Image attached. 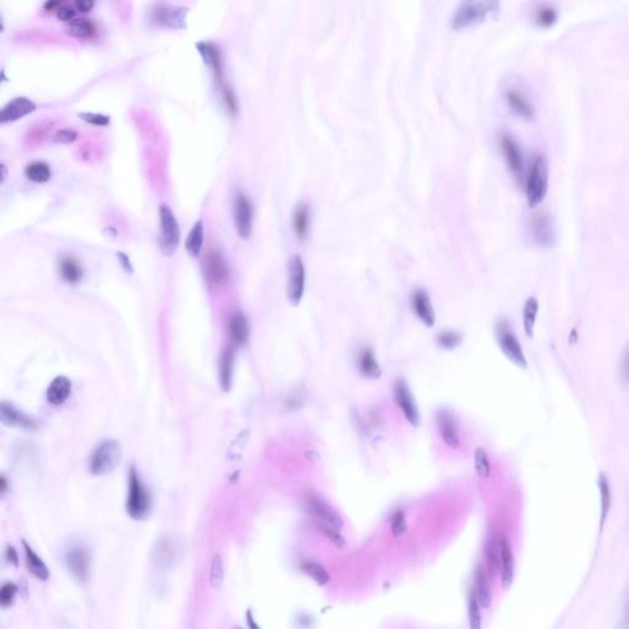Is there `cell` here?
Here are the masks:
<instances>
[{
	"mask_svg": "<svg viewBox=\"0 0 629 629\" xmlns=\"http://www.w3.org/2000/svg\"><path fill=\"white\" fill-rule=\"evenodd\" d=\"M22 545H24L25 557H26V565L29 571L39 580L48 579L49 570L47 565L44 564V560L36 555V552L26 542H24Z\"/></svg>",
	"mask_w": 629,
	"mask_h": 629,
	"instance_id": "4dcf8cb0",
	"label": "cell"
},
{
	"mask_svg": "<svg viewBox=\"0 0 629 629\" xmlns=\"http://www.w3.org/2000/svg\"><path fill=\"white\" fill-rule=\"evenodd\" d=\"M55 14L58 16L59 20L65 21V22H70V21H73L75 19V8L63 1Z\"/></svg>",
	"mask_w": 629,
	"mask_h": 629,
	"instance_id": "f907efd6",
	"label": "cell"
},
{
	"mask_svg": "<svg viewBox=\"0 0 629 629\" xmlns=\"http://www.w3.org/2000/svg\"><path fill=\"white\" fill-rule=\"evenodd\" d=\"M65 32L78 39H91L96 34V26L90 19L78 18L68 22Z\"/></svg>",
	"mask_w": 629,
	"mask_h": 629,
	"instance_id": "f1b7e54d",
	"label": "cell"
},
{
	"mask_svg": "<svg viewBox=\"0 0 629 629\" xmlns=\"http://www.w3.org/2000/svg\"><path fill=\"white\" fill-rule=\"evenodd\" d=\"M160 249L165 256H172L178 247L181 231L176 216L167 204L160 206Z\"/></svg>",
	"mask_w": 629,
	"mask_h": 629,
	"instance_id": "277c9868",
	"label": "cell"
},
{
	"mask_svg": "<svg viewBox=\"0 0 629 629\" xmlns=\"http://www.w3.org/2000/svg\"><path fill=\"white\" fill-rule=\"evenodd\" d=\"M548 161L543 154H537L526 177V196L530 206H536L545 198L548 190Z\"/></svg>",
	"mask_w": 629,
	"mask_h": 629,
	"instance_id": "6da1fadb",
	"label": "cell"
},
{
	"mask_svg": "<svg viewBox=\"0 0 629 629\" xmlns=\"http://www.w3.org/2000/svg\"><path fill=\"white\" fill-rule=\"evenodd\" d=\"M314 526L333 545H337L339 548H343L344 545H345V540H344L343 536L340 535L338 529H336V527L329 525V524L319 522V521H314Z\"/></svg>",
	"mask_w": 629,
	"mask_h": 629,
	"instance_id": "60d3db41",
	"label": "cell"
},
{
	"mask_svg": "<svg viewBox=\"0 0 629 629\" xmlns=\"http://www.w3.org/2000/svg\"><path fill=\"white\" fill-rule=\"evenodd\" d=\"M305 505L310 514L314 516V521L329 524L338 530L343 527V520L338 512L317 494L314 493L307 494L305 498Z\"/></svg>",
	"mask_w": 629,
	"mask_h": 629,
	"instance_id": "52a82bcc",
	"label": "cell"
},
{
	"mask_svg": "<svg viewBox=\"0 0 629 629\" xmlns=\"http://www.w3.org/2000/svg\"><path fill=\"white\" fill-rule=\"evenodd\" d=\"M232 369H234V349L232 347H227L221 355L220 360V381L224 390L230 388Z\"/></svg>",
	"mask_w": 629,
	"mask_h": 629,
	"instance_id": "d590c367",
	"label": "cell"
},
{
	"mask_svg": "<svg viewBox=\"0 0 629 629\" xmlns=\"http://www.w3.org/2000/svg\"><path fill=\"white\" fill-rule=\"evenodd\" d=\"M122 457L121 445L114 440L102 442L95 450L90 462V468L93 475L103 476L116 470Z\"/></svg>",
	"mask_w": 629,
	"mask_h": 629,
	"instance_id": "5b68a950",
	"label": "cell"
},
{
	"mask_svg": "<svg viewBox=\"0 0 629 629\" xmlns=\"http://www.w3.org/2000/svg\"><path fill=\"white\" fill-rule=\"evenodd\" d=\"M6 560H9L13 564H18V553L14 550V547H8L6 550Z\"/></svg>",
	"mask_w": 629,
	"mask_h": 629,
	"instance_id": "11a10c76",
	"label": "cell"
},
{
	"mask_svg": "<svg viewBox=\"0 0 629 629\" xmlns=\"http://www.w3.org/2000/svg\"><path fill=\"white\" fill-rule=\"evenodd\" d=\"M234 216L237 234L242 239H250L253 227V206L244 192H237L234 203Z\"/></svg>",
	"mask_w": 629,
	"mask_h": 629,
	"instance_id": "9c48e42d",
	"label": "cell"
},
{
	"mask_svg": "<svg viewBox=\"0 0 629 629\" xmlns=\"http://www.w3.org/2000/svg\"><path fill=\"white\" fill-rule=\"evenodd\" d=\"M506 102L509 107L525 118H532L535 114V107L531 102L530 98L519 88H509L505 93Z\"/></svg>",
	"mask_w": 629,
	"mask_h": 629,
	"instance_id": "ac0fdd59",
	"label": "cell"
},
{
	"mask_svg": "<svg viewBox=\"0 0 629 629\" xmlns=\"http://www.w3.org/2000/svg\"><path fill=\"white\" fill-rule=\"evenodd\" d=\"M5 489H6V482H5L4 477H1V491L4 493Z\"/></svg>",
	"mask_w": 629,
	"mask_h": 629,
	"instance_id": "680465c9",
	"label": "cell"
},
{
	"mask_svg": "<svg viewBox=\"0 0 629 629\" xmlns=\"http://www.w3.org/2000/svg\"><path fill=\"white\" fill-rule=\"evenodd\" d=\"M25 176L34 183H46L51 180L52 171H51V167L47 162H29V165L25 167Z\"/></svg>",
	"mask_w": 629,
	"mask_h": 629,
	"instance_id": "836d02e7",
	"label": "cell"
},
{
	"mask_svg": "<svg viewBox=\"0 0 629 629\" xmlns=\"http://www.w3.org/2000/svg\"><path fill=\"white\" fill-rule=\"evenodd\" d=\"M203 242H204V225L203 221L197 220L187 236L186 250L192 257H198L201 255Z\"/></svg>",
	"mask_w": 629,
	"mask_h": 629,
	"instance_id": "1f68e13d",
	"label": "cell"
},
{
	"mask_svg": "<svg viewBox=\"0 0 629 629\" xmlns=\"http://www.w3.org/2000/svg\"><path fill=\"white\" fill-rule=\"evenodd\" d=\"M412 307L423 324L432 327L435 324V312L429 294L424 289H416L412 294Z\"/></svg>",
	"mask_w": 629,
	"mask_h": 629,
	"instance_id": "2e32d148",
	"label": "cell"
},
{
	"mask_svg": "<svg viewBox=\"0 0 629 629\" xmlns=\"http://www.w3.org/2000/svg\"><path fill=\"white\" fill-rule=\"evenodd\" d=\"M499 8L498 1L486 0H465L457 6L452 15L451 26L453 29H461L463 26L482 21L489 13H494Z\"/></svg>",
	"mask_w": 629,
	"mask_h": 629,
	"instance_id": "7a4b0ae2",
	"label": "cell"
},
{
	"mask_svg": "<svg viewBox=\"0 0 629 629\" xmlns=\"http://www.w3.org/2000/svg\"><path fill=\"white\" fill-rule=\"evenodd\" d=\"M117 258L118 260H119V263H121L123 268H124V270H127V272H132V263H131V260H129V258H128L127 255H124V253H122V252H118Z\"/></svg>",
	"mask_w": 629,
	"mask_h": 629,
	"instance_id": "f5cc1de1",
	"label": "cell"
},
{
	"mask_svg": "<svg viewBox=\"0 0 629 629\" xmlns=\"http://www.w3.org/2000/svg\"><path fill=\"white\" fill-rule=\"evenodd\" d=\"M232 629H244V628H242V627H240V625H235V627H232Z\"/></svg>",
	"mask_w": 629,
	"mask_h": 629,
	"instance_id": "91938a15",
	"label": "cell"
},
{
	"mask_svg": "<svg viewBox=\"0 0 629 629\" xmlns=\"http://www.w3.org/2000/svg\"><path fill=\"white\" fill-rule=\"evenodd\" d=\"M501 537H493L488 542L486 548L488 573L494 578L501 571Z\"/></svg>",
	"mask_w": 629,
	"mask_h": 629,
	"instance_id": "83f0119b",
	"label": "cell"
},
{
	"mask_svg": "<svg viewBox=\"0 0 629 629\" xmlns=\"http://www.w3.org/2000/svg\"><path fill=\"white\" fill-rule=\"evenodd\" d=\"M437 343L445 349H453L461 343V334L453 331H445L437 336Z\"/></svg>",
	"mask_w": 629,
	"mask_h": 629,
	"instance_id": "ee69618b",
	"label": "cell"
},
{
	"mask_svg": "<svg viewBox=\"0 0 629 629\" xmlns=\"http://www.w3.org/2000/svg\"><path fill=\"white\" fill-rule=\"evenodd\" d=\"M393 398L408 422L411 423L413 427L419 425L421 416L417 404L413 399L412 393L409 391L407 383L403 380H397L393 385Z\"/></svg>",
	"mask_w": 629,
	"mask_h": 629,
	"instance_id": "30bf717a",
	"label": "cell"
},
{
	"mask_svg": "<svg viewBox=\"0 0 629 629\" xmlns=\"http://www.w3.org/2000/svg\"><path fill=\"white\" fill-rule=\"evenodd\" d=\"M600 496H601V525H604V521L607 519L609 509H611V486H609V479L604 476V473H600L599 479Z\"/></svg>",
	"mask_w": 629,
	"mask_h": 629,
	"instance_id": "8d00e7d4",
	"label": "cell"
},
{
	"mask_svg": "<svg viewBox=\"0 0 629 629\" xmlns=\"http://www.w3.org/2000/svg\"><path fill=\"white\" fill-rule=\"evenodd\" d=\"M499 142L510 171L516 178H521L524 173V157L519 143L509 133H503Z\"/></svg>",
	"mask_w": 629,
	"mask_h": 629,
	"instance_id": "4fadbf2b",
	"label": "cell"
},
{
	"mask_svg": "<svg viewBox=\"0 0 629 629\" xmlns=\"http://www.w3.org/2000/svg\"><path fill=\"white\" fill-rule=\"evenodd\" d=\"M501 581L504 588H509L514 580V555L505 537H501Z\"/></svg>",
	"mask_w": 629,
	"mask_h": 629,
	"instance_id": "484cf974",
	"label": "cell"
},
{
	"mask_svg": "<svg viewBox=\"0 0 629 629\" xmlns=\"http://www.w3.org/2000/svg\"><path fill=\"white\" fill-rule=\"evenodd\" d=\"M93 5H95V3H93V0H75L74 1L75 10H79L81 13H88V11L93 9Z\"/></svg>",
	"mask_w": 629,
	"mask_h": 629,
	"instance_id": "816d5d0a",
	"label": "cell"
},
{
	"mask_svg": "<svg viewBox=\"0 0 629 629\" xmlns=\"http://www.w3.org/2000/svg\"><path fill=\"white\" fill-rule=\"evenodd\" d=\"M79 117L81 118L84 122L90 123L93 126H100V127H106L111 122L108 116H105L101 113L81 112L79 114Z\"/></svg>",
	"mask_w": 629,
	"mask_h": 629,
	"instance_id": "7dc6e473",
	"label": "cell"
},
{
	"mask_svg": "<svg viewBox=\"0 0 629 629\" xmlns=\"http://www.w3.org/2000/svg\"><path fill=\"white\" fill-rule=\"evenodd\" d=\"M18 592V586L14 583H6L0 590V604L1 607H9L14 602L15 595Z\"/></svg>",
	"mask_w": 629,
	"mask_h": 629,
	"instance_id": "bcb514c9",
	"label": "cell"
},
{
	"mask_svg": "<svg viewBox=\"0 0 629 629\" xmlns=\"http://www.w3.org/2000/svg\"><path fill=\"white\" fill-rule=\"evenodd\" d=\"M185 10L181 11L178 8L175 6H168V5H157V9L152 11V19L155 20L159 24L165 25V26H175L178 27L181 22L185 20Z\"/></svg>",
	"mask_w": 629,
	"mask_h": 629,
	"instance_id": "44dd1931",
	"label": "cell"
},
{
	"mask_svg": "<svg viewBox=\"0 0 629 629\" xmlns=\"http://www.w3.org/2000/svg\"><path fill=\"white\" fill-rule=\"evenodd\" d=\"M550 214L545 211H536L531 219V232L540 245H550L553 239V227Z\"/></svg>",
	"mask_w": 629,
	"mask_h": 629,
	"instance_id": "9a60e30c",
	"label": "cell"
},
{
	"mask_svg": "<svg viewBox=\"0 0 629 629\" xmlns=\"http://www.w3.org/2000/svg\"><path fill=\"white\" fill-rule=\"evenodd\" d=\"M437 422L442 440L445 442L447 446H450L451 449H458L461 446V442H460V437L457 432L456 421H455V418L452 417L451 413L446 412V411L439 412Z\"/></svg>",
	"mask_w": 629,
	"mask_h": 629,
	"instance_id": "e0dca14e",
	"label": "cell"
},
{
	"mask_svg": "<svg viewBox=\"0 0 629 629\" xmlns=\"http://www.w3.org/2000/svg\"><path fill=\"white\" fill-rule=\"evenodd\" d=\"M59 273L69 284H77L83 278V268L72 256H64L60 258Z\"/></svg>",
	"mask_w": 629,
	"mask_h": 629,
	"instance_id": "4316f807",
	"label": "cell"
},
{
	"mask_svg": "<svg viewBox=\"0 0 629 629\" xmlns=\"http://www.w3.org/2000/svg\"><path fill=\"white\" fill-rule=\"evenodd\" d=\"M0 417H1V422L6 424V425H15V427L22 428L36 427V423H34L32 418L25 416L24 413L19 412L16 408L13 407L11 404H8V403L1 404Z\"/></svg>",
	"mask_w": 629,
	"mask_h": 629,
	"instance_id": "d4e9b609",
	"label": "cell"
},
{
	"mask_svg": "<svg viewBox=\"0 0 629 629\" xmlns=\"http://www.w3.org/2000/svg\"><path fill=\"white\" fill-rule=\"evenodd\" d=\"M180 545L173 537L165 536L157 541L152 550V560L159 569H168L176 563Z\"/></svg>",
	"mask_w": 629,
	"mask_h": 629,
	"instance_id": "8fae6325",
	"label": "cell"
},
{
	"mask_svg": "<svg viewBox=\"0 0 629 629\" xmlns=\"http://www.w3.org/2000/svg\"><path fill=\"white\" fill-rule=\"evenodd\" d=\"M479 602L477 600L475 592L470 595L468 602V619H470V629H482L481 609Z\"/></svg>",
	"mask_w": 629,
	"mask_h": 629,
	"instance_id": "7bdbcfd3",
	"label": "cell"
},
{
	"mask_svg": "<svg viewBox=\"0 0 629 629\" xmlns=\"http://www.w3.org/2000/svg\"><path fill=\"white\" fill-rule=\"evenodd\" d=\"M229 329H230L231 339L236 345H241L247 342L250 329H249V321L245 314H236L235 316H232L230 324H229Z\"/></svg>",
	"mask_w": 629,
	"mask_h": 629,
	"instance_id": "f546056e",
	"label": "cell"
},
{
	"mask_svg": "<svg viewBox=\"0 0 629 629\" xmlns=\"http://www.w3.org/2000/svg\"><path fill=\"white\" fill-rule=\"evenodd\" d=\"M310 221H311V211L306 201H300L296 204L293 214V225H294L295 234L300 240L306 239L309 235Z\"/></svg>",
	"mask_w": 629,
	"mask_h": 629,
	"instance_id": "7402d4cb",
	"label": "cell"
},
{
	"mask_svg": "<svg viewBox=\"0 0 629 629\" xmlns=\"http://www.w3.org/2000/svg\"><path fill=\"white\" fill-rule=\"evenodd\" d=\"M247 623H249V627H250L251 629H260L258 624L256 623L255 621H253V617H252V612H251V611L247 612Z\"/></svg>",
	"mask_w": 629,
	"mask_h": 629,
	"instance_id": "6f0895ef",
	"label": "cell"
},
{
	"mask_svg": "<svg viewBox=\"0 0 629 629\" xmlns=\"http://www.w3.org/2000/svg\"><path fill=\"white\" fill-rule=\"evenodd\" d=\"M34 111H36V103L32 100L25 98V96H19V98H15L14 100L9 101L4 107L1 108L0 122H15Z\"/></svg>",
	"mask_w": 629,
	"mask_h": 629,
	"instance_id": "5bb4252c",
	"label": "cell"
},
{
	"mask_svg": "<svg viewBox=\"0 0 629 629\" xmlns=\"http://www.w3.org/2000/svg\"><path fill=\"white\" fill-rule=\"evenodd\" d=\"M305 272L304 260L299 255H295L290 260L288 265V299L291 304L299 305L303 300L305 291Z\"/></svg>",
	"mask_w": 629,
	"mask_h": 629,
	"instance_id": "ba28073f",
	"label": "cell"
},
{
	"mask_svg": "<svg viewBox=\"0 0 629 629\" xmlns=\"http://www.w3.org/2000/svg\"><path fill=\"white\" fill-rule=\"evenodd\" d=\"M206 277L213 283H223L229 277V267L218 251H211L206 258Z\"/></svg>",
	"mask_w": 629,
	"mask_h": 629,
	"instance_id": "d6986e66",
	"label": "cell"
},
{
	"mask_svg": "<svg viewBox=\"0 0 629 629\" xmlns=\"http://www.w3.org/2000/svg\"><path fill=\"white\" fill-rule=\"evenodd\" d=\"M221 98H223L226 110L231 114H236L237 110H239V103H237V98H236L234 90L229 88V86H226V85H223L221 86Z\"/></svg>",
	"mask_w": 629,
	"mask_h": 629,
	"instance_id": "f6af8a7d",
	"label": "cell"
},
{
	"mask_svg": "<svg viewBox=\"0 0 629 629\" xmlns=\"http://www.w3.org/2000/svg\"><path fill=\"white\" fill-rule=\"evenodd\" d=\"M496 338H498V343H499L501 352L504 353L506 358L517 365L519 368H527V362H526L525 354H524L520 342L517 340L515 334L511 331L510 326L506 321H501V324L496 326Z\"/></svg>",
	"mask_w": 629,
	"mask_h": 629,
	"instance_id": "8992f818",
	"label": "cell"
},
{
	"mask_svg": "<svg viewBox=\"0 0 629 629\" xmlns=\"http://www.w3.org/2000/svg\"><path fill=\"white\" fill-rule=\"evenodd\" d=\"M224 574H225V571H224V564H223L221 555L219 553H216L213 557V560H211V573H209V583H211V586L213 589L216 590L220 588L223 581H224Z\"/></svg>",
	"mask_w": 629,
	"mask_h": 629,
	"instance_id": "ab89813d",
	"label": "cell"
},
{
	"mask_svg": "<svg viewBox=\"0 0 629 629\" xmlns=\"http://www.w3.org/2000/svg\"><path fill=\"white\" fill-rule=\"evenodd\" d=\"M53 142L60 143V144H68L73 143L78 139V133L73 129H59L53 134Z\"/></svg>",
	"mask_w": 629,
	"mask_h": 629,
	"instance_id": "681fc988",
	"label": "cell"
},
{
	"mask_svg": "<svg viewBox=\"0 0 629 629\" xmlns=\"http://www.w3.org/2000/svg\"><path fill=\"white\" fill-rule=\"evenodd\" d=\"M475 468L477 475L482 478L491 476V462L488 458V453L482 447H478L475 451Z\"/></svg>",
	"mask_w": 629,
	"mask_h": 629,
	"instance_id": "b9f144b4",
	"label": "cell"
},
{
	"mask_svg": "<svg viewBox=\"0 0 629 629\" xmlns=\"http://www.w3.org/2000/svg\"><path fill=\"white\" fill-rule=\"evenodd\" d=\"M622 375H623L624 380L629 381V349L627 350L625 355H624L623 364H622Z\"/></svg>",
	"mask_w": 629,
	"mask_h": 629,
	"instance_id": "db71d44e",
	"label": "cell"
},
{
	"mask_svg": "<svg viewBox=\"0 0 629 629\" xmlns=\"http://www.w3.org/2000/svg\"><path fill=\"white\" fill-rule=\"evenodd\" d=\"M558 18V10L550 3H542L535 10V20L541 26H550Z\"/></svg>",
	"mask_w": 629,
	"mask_h": 629,
	"instance_id": "74e56055",
	"label": "cell"
},
{
	"mask_svg": "<svg viewBox=\"0 0 629 629\" xmlns=\"http://www.w3.org/2000/svg\"><path fill=\"white\" fill-rule=\"evenodd\" d=\"M65 564L79 581L85 583L88 579L91 568V557L86 548H84L81 545L72 547L65 553Z\"/></svg>",
	"mask_w": 629,
	"mask_h": 629,
	"instance_id": "7c38bea8",
	"label": "cell"
},
{
	"mask_svg": "<svg viewBox=\"0 0 629 629\" xmlns=\"http://www.w3.org/2000/svg\"><path fill=\"white\" fill-rule=\"evenodd\" d=\"M63 1H47L46 4H44V10L46 11H48V13H57V10H58L59 6L62 5Z\"/></svg>",
	"mask_w": 629,
	"mask_h": 629,
	"instance_id": "9f6ffc18",
	"label": "cell"
},
{
	"mask_svg": "<svg viewBox=\"0 0 629 629\" xmlns=\"http://www.w3.org/2000/svg\"><path fill=\"white\" fill-rule=\"evenodd\" d=\"M301 568L306 574L310 575L312 579L319 585H326L329 581V575L322 565H319L316 562H304L301 564Z\"/></svg>",
	"mask_w": 629,
	"mask_h": 629,
	"instance_id": "f35d334b",
	"label": "cell"
},
{
	"mask_svg": "<svg viewBox=\"0 0 629 629\" xmlns=\"http://www.w3.org/2000/svg\"><path fill=\"white\" fill-rule=\"evenodd\" d=\"M72 392V383L65 376L54 378L47 390V399L51 404L59 406L67 401Z\"/></svg>",
	"mask_w": 629,
	"mask_h": 629,
	"instance_id": "ffe728a7",
	"label": "cell"
},
{
	"mask_svg": "<svg viewBox=\"0 0 629 629\" xmlns=\"http://www.w3.org/2000/svg\"><path fill=\"white\" fill-rule=\"evenodd\" d=\"M538 314V301L536 298H529L526 300L524 305V311H522V319H524V329L527 337L534 336V329H535L536 319Z\"/></svg>",
	"mask_w": 629,
	"mask_h": 629,
	"instance_id": "e575fe53",
	"label": "cell"
},
{
	"mask_svg": "<svg viewBox=\"0 0 629 629\" xmlns=\"http://www.w3.org/2000/svg\"><path fill=\"white\" fill-rule=\"evenodd\" d=\"M476 596L483 609H488L491 602V585L484 569L479 567L476 573Z\"/></svg>",
	"mask_w": 629,
	"mask_h": 629,
	"instance_id": "d6a6232c",
	"label": "cell"
},
{
	"mask_svg": "<svg viewBox=\"0 0 629 629\" xmlns=\"http://www.w3.org/2000/svg\"><path fill=\"white\" fill-rule=\"evenodd\" d=\"M128 496L126 503L128 515L134 520H142L150 509V496L145 486H143L140 478L134 468L129 472V483H128Z\"/></svg>",
	"mask_w": 629,
	"mask_h": 629,
	"instance_id": "3957f363",
	"label": "cell"
},
{
	"mask_svg": "<svg viewBox=\"0 0 629 629\" xmlns=\"http://www.w3.org/2000/svg\"><path fill=\"white\" fill-rule=\"evenodd\" d=\"M358 368L364 378H370V380H376L383 373L381 366L376 362L373 350L369 348L360 350L358 357Z\"/></svg>",
	"mask_w": 629,
	"mask_h": 629,
	"instance_id": "603a6c76",
	"label": "cell"
},
{
	"mask_svg": "<svg viewBox=\"0 0 629 629\" xmlns=\"http://www.w3.org/2000/svg\"><path fill=\"white\" fill-rule=\"evenodd\" d=\"M391 530L395 536H402L407 531V524H406V517L402 511L397 510L392 516L391 520Z\"/></svg>",
	"mask_w": 629,
	"mask_h": 629,
	"instance_id": "c3c4849f",
	"label": "cell"
},
{
	"mask_svg": "<svg viewBox=\"0 0 629 629\" xmlns=\"http://www.w3.org/2000/svg\"><path fill=\"white\" fill-rule=\"evenodd\" d=\"M197 49L199 51L201 57L206 64L211 67V70L216 74V79L221 80L223 78V69H221L220 52L216 44L211 42H198L196 44Z\"/></svg>",
	"mask_w": 629,
	"mask_h": 629,
	"instance_id": "cb8c5ba5",
	"label": "cell"
}]
</instances>
